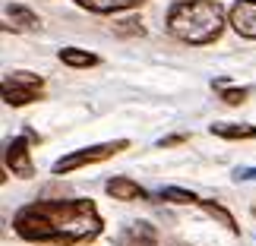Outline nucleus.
Returning a JSON list of instances; mask_svg holds the SVG:
<instances>
[{
	"label": "nucleus",
	"mask_w": 256,
	"mask_h": 246,
	"mask_svg": "<svg viewBox=\"0 0 256 246\" xmlns=\"http://www.w3.org/2000/svg\"><path fill=\"white\" fill-rule=\"evenodd\" d=\"M13 231L26 243L82 246L102 237L104 218L92 199H38L13 215Z\"/></svg>",
	"instance_id": "f257e3e1"
},
{
	"label": "nucleus",
	"mask_w": 256,
	"mask_h": 246,
	"mask_svg": "<svg viewBox=\"0 0 256 246\" xmlns=\"http://www.w3.org/2000/svg\"><path fill=\"white\" fill-rule=\"evenodd\" d=\"M228 16H224V6L218 0H180L168 9V32L184 44H212L218 41Z\"/></svg>",
	"instance_id": "f03ea898"
},
{
	"label": "nucleus",
	"mask_w": 256,
	"mask_h": 246,
	"mask_svg": "<svg viewBox=\"0 0 256 246\" xmlns=\"http://www.w3.org/2000/svg\"><path fill=\"white\" fill-rule=\"evenodd\" d=\"M126 149H130V139H114V142H102V145H88V149H76V152L54 161V174L64 177V174H73V171L88 167V164H102V161L114 158V155H120Z\"/></svg>",
	"instance_id": "7ed1b4c3"
},
{
	"label": "nucleus",
	"mask_w": 256,
	"mask_h": 246,
	"mask_svg": "<svg viewBox=\"0 0 256 246\" xmlns=\"http://www.w3.org/2000/svg\"><path fill=\"white\" fill-rule=\"evenodd\" d=\"M0 88H4V101L10 107H26V104H32V101H38V98L44 95V79L38 73L13 70V73L4 76Z\"/></svg>",
	"instance_id": "20e7f679"
},
{
	"label": "nucleus",
	"mask_w": 256,
	"mask_h": 246,
	"mask_svg": "<svg viewBox=\"0 0 256 246\" xmlns=\"http://www.w3.org/2000/svg\"><path fill=\"white\" fill-rule=\"evenodd\" d=\"M4 164L6 171H13L16 177H35V164H32V149H28V136H13L4 149Z\"/></svg>",
	"instance_id": "39448f33"
},
{
	"label": "nucleus",
	"mask_w": 256,
	"mask_h": 246,
	"mask_svg": "<svg viewBox=\"0 0 256 246\" xmlns=\"http://www.w3.org/2000/svg\"><path fill=\"white\" fill-rule=\"evenodd\" d=\"M114 246H158V231L149 221H130L117 231Z\"/></svg>",
	"instance_id": "423d86ee"
},
{
	"label": "nucleus",
	"mask_w": 256,
	"mask_h": 246,
	"mask_svg": "<svg viewBox=\"0 0 256 246\" xmlns=\"http://www.w3.org/2000/svg\"><path fill=\"white\" fill-rule=\"evenodd\" d=\"M228 22L240 38L256 41V0H238L228 13Z\"/></svg>",
	"instance_id": "0eeeda50"
},
{
	"label": "nucleus",
	"mask_w": 256,
	"mask_h": 246,
	"mask_svg": "<svg viewBox=\"0 0 256 246\" xmlns=\"http://www.w3.org/2000/svg\"><path fill=\"white\" fill-rule=\"evenodd\" d=\"M4 19H6L4 28H13V32H38L42 28V19L22 3H10L4 9Z\"/></svg>",
	"instance_id": "6e6552de"
},
{
	"label": "nucleus",
	"mask_w": 256,
	"mask_h": 246,
	"mask_svg": "<svg viewBox=\"0 0 256 246\" xmlns=\"http://www.w3.org/2000/svg\"><path fill=\"white\" fill-rule=\"evenodd\" d=\"M104 190H108V196H111V199H120V202L149 199V193H146L136 180H130V177H111V180L104 183Z\"/></svg>",
	"instance_id": "1a4fd4ad"
},
{
	"label": "nucleus",
	"mask_w": 256,
	"mask_h": 246,
	"mask_svg": "<svg viewBox=\"0 0 256 246\" xmlns=\"http://www.w3.org/2000/svg\"><path fill=\"white\" fill-rule=\"evenodd\" d=\"M76 6H82L88 9V13H124V9H133V6H140L146 3V0H73Z\"/></svg>",
	"instance_id": "9d476101"
},
{
	"label": "nucleus",
	"mask_w": 256,
	"mask_h": 246,
	"mask_svg": "<svg viewBox=\"0 0 256 246\" xmlns=\"http://www.w3.org/2000/svg\"><path fill=\"white\" fill-rule=\"evenodd\" d=\"M60 63H66V66H73V70H88V66H98L102 63V57L98 54H88V51H82V47H60Z\"/></svg>",
	"instance_id": "9b49d317"
},
{
	"label": "nucleus",
	"mask_w": 256,
	"mask_h": 246,
	"mask_svg": "<svg viewBox=\"0 0 256 246\" xmlns=\"http://www.w3.org/2000/svg\"><path fill=\"white\" fill-rule=\"evenodd\" d=\"M209 133L218 136V139H256L253 123H212Z\"/></svg>",
	"instance_id": "f8f14e48"
},
{
	"label": "nucleus",
	"mask_w": 256,
	"mask_h": 246,
	"mask_svg": "<svg viewBox=\"0 0 256 246\" xmlns=\"http://www.w3.org/2000/svg\"><path fill=\"white\" fill-rule=\"evenodd\" d=\"M200 209H202L206 215H209V218H215V221H222V224H224V228H228L231 234H240V224L234 221V215H231L228 209H224L222 202H212V199H200Z\"/></svg>",
	"instance_id": "ddd939ff"
},
{
	"label": "nucleus",
	"mask_w": 256,
	"mask_h": 246,
	"mask_svg": "<svg viewBox=\"0 0 256 246\" xmlns=\"http://www.w3.org/2000/svg\"><path fill=\"white\" fill-rule=\"evenodd\" d=\"M158 196L164 202H177V205H200V196L193 190H180V186H164Z\"/></svg>",
	"instance_id": "4468645a"
},
{
	"label": "nucleus",
	"mask_w": 256,
	"mask_h": 246,
	"mask_svg": "<svg viewBox=\"0 0 256 246\" xmlns=\"http://www.w3.org/2000/svg\"><path fill=\"white\" fill-rule=\"evenodd\" d=\"M114 35L117 38H142L146 28L140 25V19H124V22H114Z\"/></svg>",
	"instance_id": "2eb2a0df"
},
{
	"label": "nucleus",
	"mask_w": 256,
	"mask_h": 246,
	"mask_svg": "<svg viewBox=\"0 0 256 246\" xmlns=\"http://www.w3.org/2000/svg\"><path fill=\"white\" fill-rule=\"evenodd\" d=\"M218 92H222V101L224 104H231V107H238V104H244V101H247V88H228V85H224V88H218Z\"/></svg>",
	"instance_id": "dca6fc26"
},
{
	"label": "nucleus",
	"mask_w": 256,
	"mask_h": 246,
	"mask_svg": "<svg viewBox=\"0 0 256 246\" xmlns=\"http://www.w3.org/2000/svg\"><path fill=\"white\" fill-rule=\"evenodd\" d=\"M186 139H190L186 133H177V136H164V139L158 142V149H171V145H184Z\"/></svg>",
	"instance_id": "f3484780"
},
{
	"label": "nucleus",
	"mask_w": 256,
	"mask_h": 246,
	"mask_svg": "<svg viewBox=\"0 0 256 246\" xmlns=\"http://www.w3.org/2000/svg\"><path fill=\"white\" fill-rule=\"evenodd\" d=\"M234 180H256V167H238V171H234Z\"/></svg>",
	"instance_id": "a211bd4d"
}]
</instances>
